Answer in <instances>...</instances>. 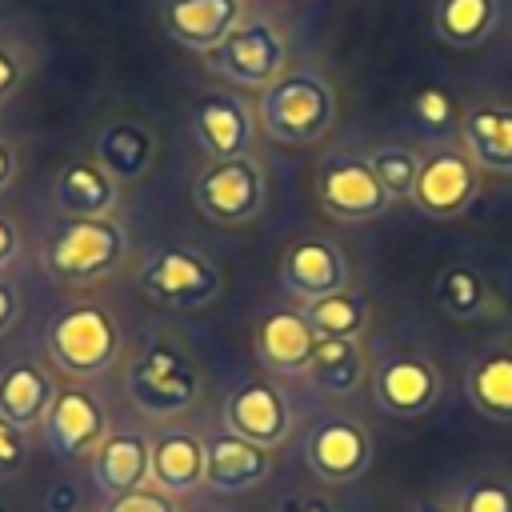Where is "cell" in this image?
Masks as SVG:
<instances>
[{"mask_svg":"<svg viewBox=\"0 0 512 512\" xmlns=\"http://www.w3.org/2000/svg\"><path fill=\"white\" fill-rule=\"evenodd\" d=\"M260 128L280 144H316L336 120V92L320 72L284 68L256 100Z\"/></svg>","mask_w":512,"mask_h":512,"instance_id":"1","label":"cell"},{"mask_svg":"<svg viewBox=\"0 0 512 512\" xmlns=\"http://www.w3.org/2000/svg\"><path fill=\"white\" fill-rule=\"evenodd\" d=\"M124 256H128L124 224H116L112 216H96V220L68 216L44 248V272L60 284H92L116 272Z\"/></svg>","mask_w":512,"mask_h":512,"instance_id":"2","label":"cell"},{"mask_svg":"<svg viewBox=\"0 0 512 512\" xmlns=\"http://www.w3.org/2000/svg\"><path fill=\"white\" fill-rule=\"evenodd\" d=\"M44 344L56 368H64L76 380H92L116 364L120 324L100 304H68L48 320Z\"/></svg>","mask_w":512,"mask_h":512,"instance_id":"3","label":"cell"},{"mask_svg":"<svg viewBox=\"0 0 512 512\" xmlns=\"http://www.w3.org/2000/svg\"><path fill=\"white\" fill-rule=\"evenodd\" d=\"M204 64L216 76H224V80H232L240 88H268L284 72V64H288V44H284V36H280V28L272 20L244 16L204 56Z\"/></svg>","mask_w":512,"mask_h":512,"instance_id":"4","label":"cell"},{"mask_svg":"<svg viewBox=\"0 0 512 512\" xmlns=\"http://www.w3.org/2000/svg\"><path fill=\"white\" fill-rule=\"evenodd\" d=\"M124 388L144 416H180L200 396V372L176 348L156 344L128 364Z\"/></svg>","mask_w":512,"mask_h":512,"instance_id":"5","label":"cell"},{"mask_svg":"<svg viewBox=\"0 0 512 512\" xmlns=\"http://www.w3.org/2000/svg\"><path fill=\"white\" fill-rule=\"evenodd\" d=\"M192 200L212 224L240 228L264 208V168L252 156L208 160L192 184Z\"/></svg>","mask_w":512,"mask_h":512,"instance_id":"6","label":"cell"},{"mask_svg":"<svg viewBox=\"0 0 512 512\" xmlns=\"http://www.w3.org/2000/svg\"><path fill=\"white\" fill-rule=\"evenodd\" d=\"M316 196H320V208L344 224H368L392 208V196L376 180L368 156H352V152H336L320 164Z\"/></svg>","mask_w":512,"mask_h":512,"instance_id":"7","label":"cell"},{"mask_svg":"<svg viewBox=\"0 0 512 512\" xmlns=\"http://www.w3.org/2000/svg\"><path fill=\"white\" fill-rule=\"evenodd\" d=\"M140 288H144V296H152L160 304L196 308V304H208L220 292V268L196 248L168 244V248H156L144 260Z\"/></svg>","mask_w":512,"mask_h":512,"instance_id":"8","label":"cell"},{"mask_svg":"<svg viewBox=\"0 0 512 512\" xmlns=\"http://www.w3.org/2000/svg\"><path fill=\"white\" fill-rule=\"evenodd\" d=\"M476 192H480V164L468 156V148H436L432 156H424L408 200L432 220H452L476 200Z\"/></svg>","mask_w":512,"mask_h":512,"instance_id":"9","label":"cell"},{"mask_svg":"<svg viewBox=\"0 0 512 512\" xmlns=\"http://www.w3.org/2000/svg\"><path fill=\"white\" fill-rule=\"evenodd\" d=\"M44 440H48V452L64 464H80V460H92V452L104 444L108 436V416H104V404L88 392V388H60L48 416H44Z\"/></svg>","mask_w":512,"mask_h":512,"instance_id":"10","label":"cell"},{"mask_svg":"<svg viewBox=\"0 0 512 512\" xmlns=\"http://www.w3.org/2000/svg\"><path fill=\"white\" fill-rule=\"evenodd\" d=\"M372 460V440L364 424L348 416H324L304 436V464L324 484H352Z\"/></svg>","mask_w":512,"mask_h":512,"instance_id":"11","label":"cell"},{"mask_svg":"<svg viewBox=\"0 0 512 512\" xmlns=\"http://www.w3.org/2000/svg\"><path fill=\"white\" fill-rule=\"evenodd\" d=\"M440 396V376L420 352H388L372 372V400L396 416L416 420L424 416Z\"/></svg>","mask_w":512,"mask_h":512,"instance_id":"12","label":"cell"},{"mask_svg":"<svg viewBox=\"0 0 512 512\" xmlns=\"http://www.w3.org/2000/svg\"><path fill=\"white\" fill-rule=\"evenodd\" d=\"M224 428L272 452L292 432L288 396L276 384H268V380H244L224 400Z\"/></svg>","mask_w":512,"mask_h":512,"instance_id":"13","label":"cell"},{"mask_svg":"<svg viewBox=\"0 0 512 512\" xmlns=\"http://www.w3.org/2000/svg\"><path fill=\"white\" fill-rule=\"evenodd\" d=\"M192 132H196L200 148L212 160H232V156H248L252 152L256 120H252V108L240 96H232V92H204L192 104Z\"/></svg>","mask_w":512,"mask_h":512,"instance_id":"14","label":"cell"},{"mask_svg":"<svg viewBox=\"0 0 512 512\" xmlns=\"http://www.w3.org/2000/svg\"><path fill=\"white\" fill-rule=\"evenodd\" d=\"M280 284L304 304L320 300L328 292L348 288V260L332 240L304 236V240L288 244V252L280 256Z\"/></svg>","mask_w":512,"mask_h":512,"instance_id":"15","label":"cell"},{"mask_svg":"<svg viewBox=\"0 0 512 512\" xmlns=\"http://www.w3.org/2000/svg\"><path fill=\"white\" fill-rule=\"evenodd\" d=\"M240 20H244V0H164L160 4L164 32L180 48L200 56H208Z\"/></svg>","mask_w":512,"mask_h":512,"instance_id":"16","label":"cell"},{"mask_svg":"<svg viewBox=\"0 0 512 512\" xmlns=\"http://www.w3.org/2000/svg\"><path fill=\"white\" fill-rule=\"evenodd\" d=\"M272 452L236 436V432H216L212 440H204V484L220 496H236L256 488L268 476Z\"/></svg>","mask_w":512,"mask_h":512,"instance_id":"17","label":"cell"},{"mask_svg":"<svg viewBox=\"0 0 512 512\" xmlns=\"http://www.w3.org/2000/svg\"><path fill=\"white\" fill-rule=\"evenodd\" d=\"M316 328L304 320V312H292V308H280V312H268L256 328V356L264 368L272 372H284V376H296V372H308L312 364V352H316Z\"/></svg>","mask_w":512,"mask_h":512,"instance_id":"18","label":"cell"},{"mask_svg":"<svg viewBox=\"0 0 512 512\" xmlns=\"http://www.w3.org/2000/svg\"><path fill=\"white\" fill-rule=\"evenodd\" d=\"M56 380L40 360H12L8 368H0V416L12 420L16 428H36L44 424L52 400H56Z\"/></svg>","mask_w":512,"mask_h":512,"instance_id":"19","label":"cell"},{"mask_svg":"<svg viewBox=\"0 0 512 512\" xmlns=\"http://www.w3.org/2000/svg\"><path fill=\"white\" fill-rule=\"evenodd\" d=\"M148 460H152V440H144L140 432H108L104 444L92 452L88 468L96 488L112 500L148 484Z\"/></svg>","mask_w":512,"mask_h":512,"instance_id":"20","label":"cell"},{"mask_svg":"<svg viewBox=\"0 0 512 512\" xmlns=\"http://www.w3.org/2000/svg\"><path fill=\"white\" fill-rule=\"evenodd\" d=\"M148 484H156L168 496H184L204 484V440L168 428L152 440V460H148Z\"/></svg>","mask_w":512,"mask_h":512,"instance_id":"21","label":"cell"},{"mask_svg":"<svg viewBox=\"0 0 512 512\" xmlns=\"http://www.w3.org/2000/svg\"><path fill=\"white\" fill-rule=\"evenodd\" d=\"M460 140L480 172L512 176V108L508 104H476L460 116Z\"/></svg>","mask_w":512,"mask_h":512,"instance_id":"22","label":"cell"},{"mask_svg":"<svg viewBox=\"0 0 512 512\" xmlns=\"http://www.w3.org/2000/svg\"><path fill=\"white\" fill-rule=\"evenodd\" d=\"M52 192H56L60 212H68V216H76V220L112 216V212H116V200H120L116 180H112L96 160H68V164L56 172Z\"/></svg>","mask_w":512,"mask_h":512,"instance_id":"23","label":"cell"},{"mask_svg":"<svg viewBox=\"0 0 512 512\" xmlns=\"http://www.w3.org/2000/svg\"><path fill=\"white\" fill-rule=\"evenodd\" d=\"M92 160L120 184V180H140L152 160H156V136L140 120H112L100 128Z\"/></svg>","mask_w":512,"mask_h":512,"instance_id":"24","label":"cell"},{"mask_svg":"<svg viewBox=\"0 0 512 512\" xmlns=\"http://www.w3.org/2000/svg\"><path fill=\"white\" fill-rule=\"evenodd\" d=\"M500 20V0H436L432 4V32L448 48H480Z\"/></svg>","mask_w":512,"mask_h":512,"instance_id":"25","label":"cell"},{"mask_svg":"<svg viewBox=\"0 0 512 512\" xmlns=\"http://www.w3.org/2000/svg\"><path fill=\"white\" fill-rule=\"evenodd\" d=\"M468 404L500 424H512V348H496L480 360H472L464 376Z\"/></svg>","mask_w":512,"mask_h":512,"instance_id":"26","label":"cell"},{"mask_svg":"<svg viewBox=\"0 0 512 512\" xmlns=\"http://www.w3.org/2000/svg\"><path fill=\"white\" fill-rule=\"evenodd\" d=\"M320 392L328 396H348L364 380V352L356 336H320L312 364L304 372Z\"/></svg>","mask_w":512,"mask_h":512,"instance_id":"27","label":"cell"},{"mask_svg":"<svg viewBox=\"0 0 512 512\" xmlns=\"http://www.w3.org/2000/svg\"><path fill=\"white\" fill-rule=\"evenodd\" d=\"M432 296H436V308L456 320V324H472L488 312V284L476 268L468 264H452V268H440L436 272V284H432Z\"/></svg>","mask_w":512,"mask_h":512,"instance_id":"28","label":"cell"},{"mask_svg":"<svg viewBox=\"0 0 512 512\" xmlns=\"http://www.w3.org/2000/svg\"><path fill=\"white\" fill-rule=\"evenodd\" d=\"M304 320L316 328V336H360L364 320H368V308H364L360 292L340 288V292H328L320 300H308Z\"/></svg>","mask_w":512,"mask_h":512,"instance_id":"29","label":"cell"},{"mask_svg":"<svg viewBox=\"0 0 512 512\" xmlns=\"http://www.w3.org/2000/svg\"><path fill=\"white\" fill-rule=\"evenodd\" d=\"M368 164H372L376 180L384 184V192H388L392 200H400V196H412L424 156H416V152L404 148V144H384V148H376V152L368 156Z\"/></svg>","mask_w":512,"mask_h":512,"instance_id":"30","label":"cell"},{"mask_svg":"<svg viewBox=\"0 0 512 512\" xmlns=\"http://www.w3.org/2000/svg\"><path fill=\"white\" fill-rule=\"evenodd\" d=\"M412 112L428 132H444L456 124V100L448 88H436V84H428L412 96Z\"/></svg>","mask_w":512,"mask_h":512,"instance_id":"31","label":"cell"},{"mask_svg":"<svg viewBox=\"0 0 512 512\" xmlns=\"http://www.w3.org/2000/svg\"><path fill=\"white\" fill-rule=\"evenodd\" d=\"M456 512H512V484L508 480H472L460 492Z\"/></svg>","mask_w":512,"mask_h":512,"instance_id":"32","label":"cell"},{"mask_svg":"<svg viewBox=\"0 0 512 512\" xmlns=\"http://www.w3.org/2000/svg\"><path fill=\"white\" fill-rule=\"evenodd\" d=\"M104 512H180L176 508V496L160 492L156 484H144L136 492H124V496H112L104 504Z\"/></svg>","mask_w":512,"mask_h":512,"instance_id":"33","label":"cell"},{"mask_svg":"<svg viewBox=\"0 0 512 512\" xmlns=\"http://www.w3.org/2000/svg\"><path fill=\"white\" fill-rule=\"evenodd\" d=\"M24 464H28V432L0 416V480H16Z\"/></svg>","mask_w":512,"mask_h":512,"instance_id":"34","label":"cell"},{"mask_svg":"<svg viewBox=\"0 0 512 512\" xmlns=\"http://www.w3.org/2000/svg\"><path fill=\"white\" fill-rule=\"evenodd\" d=\"M24 84V60L12 44H0V108L20 92Z\"/></svg>","mask_w":512,"mask_h":512,"instance_id":"35","label":"cell"},{"mask_svg":"<svg viewBox=\"0 0 512 512\" xmlns=\"http://www.w3.org/2000/svg\"><path fill=\"white\" fill-rule=\"evenodd\" d=\"M20 320V292L12 284L0 280V336L12 332V324Z\"/></svg>","mask_w":512,"mask_h":512,"instance_id":"36","label":"cell"},{"mask_svg":"<svg viewBox=\"0 0 512 512\" xmlns=\"http://www.w3.org/2000/svg\"><path fill=\"white\" fill-rule=\"evenodd\" d=\"M16 252H20V228L8 216H0V272L16 260Z\"/></svg>","mask_w":512,"mask_h":512,"instance_id":"37","label":"cell"},{"mask_svg":"<svg viewBox=\"0 0 512 512\" xmlns=\"http://www.w3.org/2000/svg\"><path fill=\"white\" fill-rule=\"evenodd\" d=\"M16 172H20V160H16L12 144L0 140V192H8V188L16 184Z\"/></svg>","mask_w":512,"mask_h":512,"instance_id":"38","label":"cell"},{"mask_svg":"<svg viewBox=\"0 0 512 512\" xmlns=\"http://www.w3.org/2000/svg\"><path fill=\"white\" fill-rule=\"evenodd\" d=\"M280 512H332V508H328V500H320V496H296V500H288Z\"/></svg>","mask_w":512,"mask_h":512,"instance_id":"39","label":"cell"},{"mask_svg":"<svg viewBox=\"0 0 512 512\" xmlns=\"http://www.w3.org/2000/svg\"><path fill=\"white\" fill-rule=\"evenodd\" d=\"M420 512H456V508H448V504H424Z\"/></svg>","mask_w":512,"mask_h":512,"instance_id":"40","label":"cell"}]
</instances>
